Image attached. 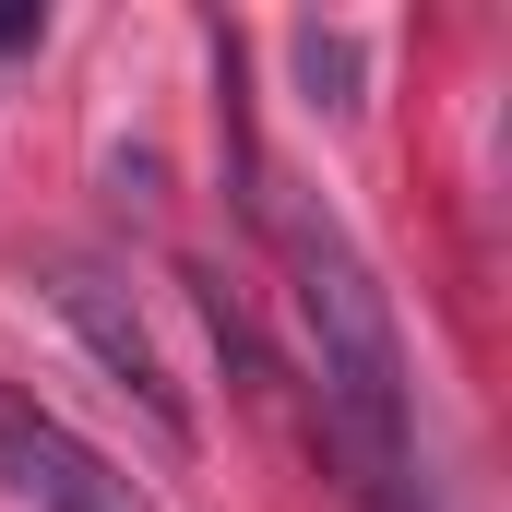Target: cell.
I'll return each mask as SVG.
<instances>
[{"mask_svg": "<svg viewBox=\"0 0 512 512\" xmlns=\"http://www.w3.org/2000/svg\"><path fill=\"white\" fill-rule=\"evenodd\" d=\"M0 489H12L24 512H131L120 477H108L48 405H24L12 382H0Z\"/></svg>", "mask_w": 512, "mask_h": 512, "instance_id": "3", "label": "cell"}, {"mask_svg": "<svg viewBox=\"0 0 512 512\" xmlns=\"http://www.w3.org/2000/svg\"><path fill=\"white\" fill-rule=\"evenodd\" d=\"M24 48H48V0H0V60H24Z\"/></svg>", "mask_w": 512, "mask_h": 512, "instance_id": "5", "label": "cell"}, {"mask_svg": "<svg viewBox=\"0 0 512 512\" xmlns=\"http://www.w3.org/2000/svg\"><path fill=\"white\" fill-rule=\"evenodd\" d=\"M36 298L72 322V346L108 370V393H131V417H143L167 453H191V393H179L167 346L143 334V310H131V286L108 274V262H84V251H36Z\"/></svg>", "mask_w": 512, "mask_h": 512, "instance_id": "2", "label": "cell"}, {"mask_svg": "<svg viewBox=\"0 0 512 512\" xmlns=\"http://www.w3.org/2000/svg\"><path fill=\"white\" fill-rule=\"evenodd\" d=\"M262 215H274L286 286H298V334H310V382H322V441H334L358 512H429L417 501V382H405V334H393V298L370 274V251L346 239V215L322 191H286Z\"/></svg>", "mask_w": 512, "mask_h": 512, "instance_id": "1", "label": "cell"}, {"mask_svg": "<svg viewBox=\"0 0 512 512\" xmlns=\"http://www.w3.org/2000/svg\"><path fill=\"white\" fill-rule=\"evenodd\" d=\"M286 60H298V96H310V108H334V120H346V108H358V84H370V48H358L346 24H286Z\"/></svg>", "mask_w": 512, "mask_h": 512, "instance_id": "4", "label": "cell"}]
</instances>
